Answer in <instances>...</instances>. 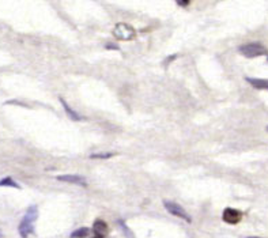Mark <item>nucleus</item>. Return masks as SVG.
Masks as SVG:
<instances>
[{
  "label": "nucleus",
  "mask_w": 268,
  "mask_h": 238,
  "mask_svg": "<svg viewBox=\"0 0 268 238\" xmlns=\"http://www.w3.org/2000/svg\"><path fill=\"white\" fill-rule=\"evenodd\" d=\"M37 218H39L37 206H30L27 211H26L25 217L19 223V227H18L22 238H27L30 234L35 233V222L37 221Z\"/></svg>",
  "instance_id": "f257e3e1"
},
{
  "label": "nucleus",
  "mask_w": 268,
  "mask_h": 238,
  "mask_svg": "<svg viewBox=\"0 0 268 238\" xmlns=\"http://www.w3.org/2000/svg\"><path fill=\"white\" fill-rule=\"evenodd\" d=\"M239 51L241 55H244L245 57H249V59L267 55V48L260 43L244 44V45H241V47L239 48Z\"/></svg>",
  "instance_id": "f03ea898"
},
{
  "label": "nucleus",
  "mask_w": 268,
  "mask_h": 238,
  "mask_svg": "<svg viewBox=\"0 0 268 238\" xmlns=\"http://www.w3.org/2000/svg\"><path fill=\"white\" fill-rule=\"evenodd\" d=\"M113 36L120 41H129L135 37V29L127 23H117L113 29Z\"/></svg>",
  "instance_id": "7ed1b4c3"
},
{
  "label": "nucleus",
  "mask_w": 268,
  "mask_h": 238,
  "mask_svg": "<svg viewBox=\"0 0 268 238\" xmlns=\"http://www.w3.org/2000/svg\"><path fill=\"white\" fill-rule=\"evenodd\" d=\"M163 206H165V209L169 211V213L172 214V215H175V217H179L181 218V219H184L185 222H188V223H191L192 219L191 217L188 215V213L185 211V210L180 206V204L177 203H173V201H163Z\"/></svg>",
  "instance_id": "20e7f679"
},
{
  "label": "nucleus",
  "mask_w": 268,
  "mask_h": 238,
  "mask_svg": "<svg viewBox=\"0 0 268 238\" xmlns=\"http://www.w3.org/2000/svg\"><path fill=\"white\" fill-rule=\"evenodd\" d=\"M222 218H223V221H225L226 223H229V225H237V223L243 219V213L236 209H226L225 211H223Z\"/></svg>",
  "instance_id": "39448f33"
},
{
  "label": "nucleus",
  "mask_w": 268,
  "mask_h": 238,
  "mask_svg": "<svg viewBox=\"0 0 268 238\" xmlns=\"http://www.w3.org/2000/svg\"><path fill=\"white\" fill-rule=\"evenodd\" d=\"M56 179L59 181H63V183H69V184H75V185H82V187H87V181L83 176H78V175H61L57 176Z\"/></svg>",
  "instance_id": "423d86ee"
},
{
  "label": "nucleus",
  "mask_w": 268,
  "mask_h": 238,
  "mask_svg": "<svg viewBox=\"0 0 268 238\" xmlns=\"http://www.w3.org/2000/svg\"><path fill=\"white\" fill-rule=\"evenodd\" d=\"M93 231L95 233V235H98V237H105L108 234V231H109V229H108V225L105 223L104 221H101V219H97V221L94 222L93 225Z\"/></svg>",
  "instance_id": "0eeeda50"
},
{
  "label": "nucleus",
  "mask_w": 268,
  "mask_h": 238,
  "mask_svg": "<svg viewBox=\"0 0 268 238\" xmlns=\"http://www.w3.org/2000/svg\"><path fill=\"white\" fill-rule=\"evenodd\" d=\"M248 83H251L255 89L268 90V79H257V78H245Z\"/></svg>",
  "instance_id": "6e6552de"
},
{
  "label": "nucleus",
  "mask_w": 268,
  "mask_h": 238,
  "mask_svg": "<svg viewBox=\"0 0 268 238\" xmlns=\"http://www.w3.org/2000/svg\"><path fill=\"white\" fill-rule=\"evenodd\" d=\"M60 102H61V105H63L64 111H65V113L69 115V117H71V120H74V121H81V120H83V117L82 116H79L77 113V112L74 111L73 108L70 107L67 102L64 101L63 98H60Z\"/></svg>",
  "instance_id": "1a4fd4ad"
},
{
  "label": "nucleus",
  "mask_w": 268,
  "mask_h": 238,
  "mask_svg": "<svg viewBox=\"0 0 268 238\" xmlns=\"http://www.w3.org/2000/svg\"><path fill=\"white\" fill-rule=\"evenodd\" d=\"M90 235V229L89 227H81V229H77L75 231H73L71 234V238H86Z\"/></svg>",
  "instance_id": "9d476101"
},
{
  "label": "nucleus",
  "mask_w": 268,
  "mask_h": 238,
  "mask_svg": "<svg viewBox=\"0 0 268 238\" xmlns=\"http://www.w3.org/2000/svg\"><path fill=\"white\" fill-rule=\"evenodd\" d=\"M0 187H11V188H17V189H21L19 184L15 183L11 177H6V179L0 180Z\"/></svg>",
  "instance_id": "9b49d317"
},
{
  "label": "nucleus",
  "mask_w": 268,
  "mask_h": 238,
  "mask_svg": "<svg viewBox=\"0 0 268 238\" xmlns=\"http://www.w3.org/2000/svg\"><path fill=\"white\" fill-rule=\"evenodd\" d=\"M115 155V154L112 153H101V154H91L90 158H93V159H108V158H112Z\"/></svg>",
  "instance_id": "f8f14e48"
},
{
  "label": "nucleus",
  "mask_w": 268,
  "mask_h": 238,
  "mask_svg": "<svg viewBox=\"0 0 268 238\" xmlns=\"http://www.w3.org/2000/svg\"><path fill=\"white\" fill-rule=\"evenodd\" d=\"M177 5L181 7H188L189 6V0H177Z\"/></svg>",
  "instance_id": "ddd939ff"
},
{
  "label": "nucleus",
  "mask_w": 268,
  "mask_h": 238,
  "mask_svg": "<svg viewBox=\"0 0 268 238\" xmlns=\"http://www.w3.org/2000/svg\"><path fill=\"white\" fill-rule=\"evenodd\" d=\"M107 49H117L119 51V45H116V44H107Z\"/></svg>",
  "instance_id": "4468645a"
},
{
  "label": "nucleus",
  "mask_w": 268,
  "mask_h": 238,
  "mask_svg": "<svg viewBox=\"0 0 268 238\" xmlns=\"http://www.w3.org/2000/svg\"><path fill=\"white\" fill-rule=\"evenodd\" d=\"M0 238H3V234H2V231H0Z\"/></svg>",
  "instance_id": "2eb2a0df"
},
{
  "label": "nucleus",
  "mask_w": 268,
  "mask_h": 238,
  "mask_svg": "<svg viewBox=\"0 0 268 238\" xmlns=\"http://www.w3.org/2000/svg\"><path fill=\"white\" fill-rule=\"evenodd\" d=\"M93 238H103V237H98V235H95V237H93Z\"/></svg>",
  "instance_id": "dca6fc26"
},
{
  "label": "nucleus",
  "mask_w": 268,
  "mask_h": 238,
  "mask_svg": "<svg viewBox=\"0 0 268 238\" xmlns=\"http://www.w3.org/2000/svg\"><path fill=\"white\" fill-rule=\"evenodd\" d=\"M267 131H268V127H267Z\"/></svg>",
  "instance_id": "f3484780"
}]
</instances>
